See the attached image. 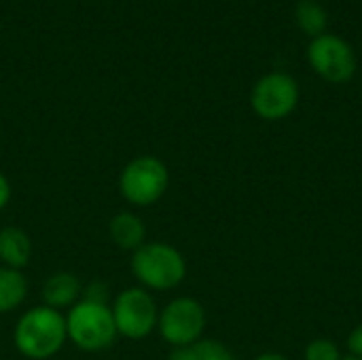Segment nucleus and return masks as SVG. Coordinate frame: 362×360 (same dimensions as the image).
Returning <instances> with one entry per match:
<instances>
[{
    "label": "nucleus",
    "mask_w": 362,
    "mask_h": 360,
    "mask_svg": "<svg viewBox=\"0 0 362 360\" xmlns=\"http://www.w3.org/2000/svg\"><path fill=\"white\" fill-rule=\"evenodd\" d=\"M28 295V282L19 269L0 265V314H8L23 303Z\"/></svg>",
    "instance_id": "obj_12"
},
{
    "label": "nucleus",
    "mask_w": 362,
    "mask_h": 360,
    "mask_svg": "<svg viewBox=\"0 0 362 360\" xmlns=\"http://www.w3.org/2000/svg\"><path fill=\"white\" fill-rule=\"evenodd\" d=\"M341 360H362V359H356V356H346V359Z\"/></svg>",
    "instance_id": "obj_20"
},
{
    "label": "nucleus",
    "mask_w": 362,
    "mask_h": 360,
    "mask_svg": "<svg viewBox=\"0 0 362 360\" xmlns=\"http://www.w3.org/2000/svg\"><path fill=\"white\" fill-rule=\"evenodd\" d=\"M297 104L299 85L288 72L276 70L263 74L250 91V106L265 121L286 119L297 108Z\"/></svg>",
    "instance_id": "obj_6"
},
{
    "label": "nucleus",
    "mask_w": 362,
    "mask_h": 360,
    "mask_svg": "<svg viewBox=\"0 0 362 360\" xmlns=\"http://www.w3.org/2000/svg\"><path fill=\"white\" fill-rule=\"evenodd\" d=\"M81 295V280L74 274L68 272H57L51 278H47L42 286V301L47 308L62 310V308H72Z\"/></svg>",
    "instance_id": "obj_9"
},
{
    "label": "nucleus",
    "mask_w": 362,
    "mask_h": 360,
    "mask_svg": "<svg viewBox=\"0 0 362 360\" xmlns=\"http://www.w3.org/2000/svg\"><path fill=\"white\" fill-rule=\"evenodd\" d=\"M168 360H197V354H195V346L174 348V350L170 352Z\"/></svg>",
    "instance_id": "obj_17"
},
{
    "label": "nucleus",
    "mask_w": 362,
    "mask_h": 360,
    "mask_svg": "<svg viewBox=\"0 0 362 360\" xmlns=\"http://www.w3.org/2000/svg\"><path fill=\"white\" fill-rule=\"evenodd\" d=\"M348 350H350V356L362 359V325L354 327L352 333L348 335Z\"/></svg>",
    "instance_id": "obj_16"
},
{
    "label": "nucleus",
    "mask_w": 362,
    "mask_h": 360,
    "mask_svg": "<svg viewBox=\"0 0 362 360\" xmlns=\"http://www.w3.org/2000/svg\"><path fill=\"white\" fill-rule=\"evenodd\" d=\"M8 199H11V185H8L6 176L0 172V210H4V208H6Z\"/></svg>",
    "instance_id": "obj_18"
},
{
    "label": "nucleus",
    "mask_w": 362,
    "mask_h": 360,
    "mask_svg": "<svg viewBox=\"0 0 362 360\" xmlns=\"http://www.w3.org/2000/svg\"><path fill=\"white\" fill-rule=\"evenodd\" d=\"M255 360H288L284 354H278V352H265V354H259Z\"/></svg>",
    "instance_id": "obj_19"
},
{
    "label": "nucleus",
    "mask_w": 362,
    "mask_h": 360,
    "mask_svg": "<svg viewBox=\"0 0 362 360\" xmlns=\"http://www.w3.org/2000/svg\"><path fill=\"white\" fill-rule=\"evenodd\" d=\"M110 312L115 318L117 333L127 339L148 337L159 320V312H157V303H155L153 295L148 291L136 289V286L119 293Z\"/></svg>",
    "instance_id": "obj_7"
},
{
    "label": "nucleus",
    "mask_w": 362,
    "mask_h": 360,
    "mask_svg": "<svg viewBox=\"0 0 362 360\" xmlns=\"http://www.w3.org/2000/svg\"><path fill=\"white\" fill-rule=\"evenodd\" d=\"M32 257V242L30 236L19 227H4L0 229V261L4 267L21 269L30 263Z\"/></svg>",
    "instance_id": "obj_10"
},
{
    "label": "nucleus",
    "mask_w": 362,
    "mask_h": 360,
    "mask_svg": "<svg viewBox=\"0 0 362 360\" xmlns=\"http://www.w3.org/2000/svg\"><path fill=\"white\" fill-rule=\"evenodd\" d=\"M15 348L32 360H47L55 356L68 339L66 316L62 312L40 306L28 310L13 333Z\"/></svg>",
    "instance_id": "obj_1"
},
{
    "label": "nucleus",
    "mask_w": 362,
    "mask_h": 360,
    "mask_svg": "<svg viewBox=\"0 0 362 360\" xmlns=\"http://www.w3.org/2000/svg\"><path fill=\"white\" fill-rule=\"evenodd\" d=\"M341 352L339 348L331 342V339H314L308 344L305 348V360H341Z\"/></svg>",
    "instance_id": "obj_15"
},
{
    "label": "nucleus",
    "mask_w": 362,
    "mask_h": 360,
    "mask_svg": "<svg viewBox=\"0 0 362 360\" xmlns=\"http://www.w3.org/2000/svg\"><path fill=\"white\" fill-rule=\"evenodd\" d=\"M170 187V172L168 166L153 155H140L132 159L121 176H119V191L132 206H153L159 202Z\"/></svg>",
    "instance_id": "obj_4"
},
{
    "label": "nucleus",
    "mask_w": 362,
    "mask_h": 360,
    "mask_svg": "<svg viewBox=\"0 0 362 360\" xmlns=\"http://www.w3.org/2000/svg\"><path fill=\"white\" fill-rule=\"evenodd\" d=\"M157 329L172 348L193 346L206 329L204 306L193 297H178L159 312Z\"/></svg>",
    "instance_id": "obj_5"
},
{
    "label": "nucleus",
    "mask_w": 362,
    "mask_h": 360,
    "mask_svg": "<svg viewBox=\"0 0 362 360\" xmlns=\"http://www.w3.org/2000/svg\"><path fill=\"white\" fill-rule=\"evenodd\" d=\"M110 231V240L123 248V250H138L144 240H146V227L142 223L140 216H136L134 212H119L110 219L108 225Z\"/></svg>",
    "instance_id": "obj_11"
},
{
    "label": "nucleus",
    "mask_w": 362,
    "mask_h": 360,
    "mask_svg": "<svg viewBox=\"0 0 362 360\" xmlns=\"http://www.w3.org/2000/svg\"><path fill=\"white\" fill-rule=\"evenodd\" d=\"M193 346H195L197 360H238L225 344H221L216 339H199Z\"/></svg>",
    "instance_id": "obj_14"
},
{
    "label": "nucleus",
    "mask_w": 362,
    "mask_h": 360,
    "mask_svg": "<svg viewBox=\"0 0 362 360\" xmlns=\"http://www.w3.org/2000/svg\"><path fill=\"white\" fill-rule=\"evenodd\" d=\"M129 267L134 278L151 291L176 289L187 276V263L180 250L163 242H144L132 252Z\"/></svg>",
    "instance_id": "obj_2"
},
{
    "label": "nucleus",
    "mask_w": 362,
    "mask_h": 360,
    "mask_svg": "<svg viewBox=\"0 0 362 360\" xmlns=\"http://www.w3.org/2000/svg\"><path fill=\"white\" fill-rule=\"evenodd\" d=\"M295 21L305 34L316 38V36L325 34L329 15L318 0H299L295 6Z\"/></svg>",
    "instance_id": "obj_13"
},
{
    "label": "nucleus",
    "mask_w": 362,
    "mask_h": 360,
    "mask_svg": "<svg viewBox=\"0 0 362 360\" xmlns=\"http://www.w3.org/2000/svg\"><path fill=\"white\" fill-rule=\"evenodd\" d=\"M308 62L329 83H348L356 72V55L348 40L337 34H320L308 45Z\"/></svg>",
    "instance_id": "obj_8"
},
{
    "label": "nucleus",
    "mask_w": 362,
    "mask_h": 360,
    "mask_svg": "<svg viewBox=\"0 0 362 360\" xmlns=\"http://www.w3.org/2000/svg\"><path fill=\"white\" fill-rule=\"evenodd\" d=\"M66 329L68 339L85 352L106 350L119 335L110 308L104 301L93 299H81L70 308L66 316Z\"/></svg>",
    "instance_id": "obj_3"
}]
</instances>
